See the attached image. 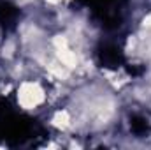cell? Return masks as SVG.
<instances>
[{
    "label": "cell",
    "mask_w": 151,
    "mask_h": 150,
    "mask_svg": "<svg viewBox=\"0 0 151 150\" xmlns=\"http://www.w3.org/2000/svg\"><path fill=\"white\" fill-rule=\"evenodd\" d=\"M49 97L47 88L39 79H21L16 88V101L18 106L25 111H34L46 104Z\"/></svg>",
    "instance_id": "cell-1"
}]
</instances>
